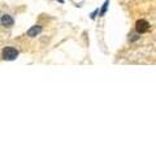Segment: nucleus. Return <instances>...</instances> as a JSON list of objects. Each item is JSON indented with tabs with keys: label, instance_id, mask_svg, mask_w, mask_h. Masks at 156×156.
Listing matches in <instances>:
<instances>
[{
	"label": "nucleus",
	"instance_id": "nucleus-4",
	"mask_svg": "<svg viewBox=\"0 0 156 156\" xmlns=\"http://www.w3.org/2000/svg\"><path fill=\"white\" fill-rule=\"evenodd\" d=\"M40 31H42V26L35 25V26H33V28L29 29L28 35H29V37H31V38H34V37H37V35L40 34Z\"/></svg>",
	"mask_w": 156,
	"mask_h": 156
},
{
	"label": "nucleus",
	"instance_id": "nucleus-5",
	"mask_svg": "<svg viewBox=\"0 0 156 156\" xmlns=\"http://www.w3.org/2000/svg\"><path fill=\"white\" fill-rule=\"evenodd\" d=\"M108 4H109V0H106V3H104L103 8H101V11H100V16H104V14H106V11H107V8H108Z\"/></svg>",
	"mask_w": 156,
	"mask_h": 156
},
{
	"label": "nucleus",
	"instance_id": "nucleus-3",
	"mask_svg": "<svg viewBox=\"0 0 156 156\" xmlns=\"http://www.w3.org/2000/svg\"><path fill=\"white\" fill-rule=\"evenodd\" d=\"M0 22H1L3 26H5V28H11V26H13V18L9 16V14H3L1 18H0Z\"/></svg>",
	"mask_w": 156,
	"mask_h": 156
},
{
	"label": "nucleus",
	"instance_id": "nucleus-1",
	"mask_svg": "<svg viewBox=\"0 0 156 156\" xmlns=\"http://www.w3.org/2000/svg\"><path fill=\"white\" fill-rule=\"evenodd\" d=\"M17 56H18V51L14 48V47H5L3 50V59L4 60L12 61V60H16Z\"/></svg>",
	"mask_w": 156,
	"mask_h": 156
},
{
	"label": "nucleus",
	"instance_id": "nucleus-6",
	"mask_svg": "<svg viewBox=\"0 0 156 156\" xmlns=\"http://www.w3.org/2000/svg\"><path fill=\"white\" fill-rule=\"evenodd\" d=\"M59 1H60V3H64V0H59Z\"/></svg>",
	"mask_w": 156,
	"mask_h": 156
},
{
	"label": "nucleus",
	"instance_id": "nucleus-2",
	"mask_svg": "<svg viewBox=\"0 0 156 156\" xmlns=\"http://www.w3.org/2000/svg\"><path fill=\"white\" fill-rule=\"evenodd\" d=\"M148 29H150V23L147 22L146 20H138L137 21V23H135V30L139 34H143V33H146V31H148Z\"/></svg>",
	"mask_w": 156,
	"mask_h": 156
}]
</instances>
